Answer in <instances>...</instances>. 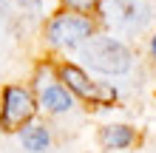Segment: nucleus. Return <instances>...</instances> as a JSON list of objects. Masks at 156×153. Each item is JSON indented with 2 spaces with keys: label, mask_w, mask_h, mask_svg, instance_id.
Segmentation results:
<instances>
[{
  "label": "nucleus",
  "mask_w": 156,
  "mask_h": 153,
  "mask_svg": "<svg viewBox=\"0 0 156 153\" xmlns=\"http://www.w3.org/2000/svg\"><path fill=\"white\" fill-rule=\"evenodd\" d=\"M82 57L102 74H125L131 68V51L111 37H91L82 46Z\"/></svg>",
  "instance_id": "obj_1"
},
{
  "label": "nucleus",
  "mask_w": 156,
  "mask_h": 153,
  "mask_svg": "<svg viewBox=\"0 0 156 153\" xmlns=\"http://www.w3.org/2000/svg\"><path fill=\"white\" fill-rule=\"evenodd\" d=\"M99 12L119 29H142L151 20V6L145 0H102Z\"/></svg>",
  "instance_id": "obj_2"
},
{
  "label": "nucleus",
  "mask_w": 156,
  "mask_h": 153,
  "mask_svg": "<svg viewBox=\"0 0 156 153\" xmlns=\"http://www.w3.org/2000/svg\"><path fill=\"white\" fill-rule=\"evenodd\" d=\"M91 34H94L91 20L88 17H80V14H57L48 23V40L54 43V46L74 48V46H80V43L91 40Z\"/></svg>",
  "instance_id": "obj_3"
},
{
  "label": "nucleus",
  "mask_w": 156,
  "mask_h": 153,
  "mask_svg": "<svg viewBox=\"0 0 156 153\" xmlns=\"http://www.w3.org/2000/svg\"><path fill=\"white\" fill-rule=\"evenodd\" d=\"M34 113V102H31V94L23 91V88H6L3 94V128L6 130H14L20 128L23 122H29Z\"/></svg>",
  "instance_id": "obj_4"
},
{
  "label": "nucleus",
  "mask_w": 156,
  "mask_h": 153,
  "mask_svg": "<svg viewBox=\"0 0 156 153\" xmlns=\"http://www.w3.org/2000/svg\"><path fill=\"white\" fill-rule=\"evenodd\" d=\"M60 77H62V82H68L71 91H77L80 96H85V99H97V102H111V99H116V91H114V88H99V85H94L74 65H66V68L60 71Z\"/></svg>",
  "instance_id": "obj_5"
},
{
  "label": "nucleus",
  "mask_w": 156,
  "mask_h": 153,
  "mask_svg": "<svg viewBox=\"0 0 156 153\" xmlns=\"http://www.w3.org/2000/svg\"><path fill=\"white\" fill-rule=\"evenodd\" d=\"M99 139L105 148H128L133 142V130L128 125H111V128H102Z\"/></svg>",
  "instance_id": "obj_6"
},
{
  "label": "nucleus",
  "mask_w": 156,
  "mask_h": 153,
  "mask_svg": "<svg viewBox=\"0 0 156 153\" xmlns=\"http://www.w3.org/2000/svg\"><path fill=\"white\" fill-rule=\"evenodd\" d=\"M20 139H23L26 150H34V153L48 148V130H45L43 125H29V128H23Z\"/></svg>",
  "instance_id": "obj_7"
},
{
  "label": "nucleus",
  "mask_w": 156,
  "mask_h": 153,
  "mask_svg": "<svg viewBox=\"0 0 156 153\" xmlns=\"http://www.w3.org/2000/svg\"><path fill=\"white\" fill-rule=\"evenodd\" d=\"M43 105L48 108V111H57L60 113V111H68L74 102H71L68 91H62V88L54 85V88H43Z\"/></svg>",
  "instance_id": "obj_8"
},
{
  "label": "nucleus",
  "mask_w": 156,
  "mask_h": 153,
  "mask_svg": "<svg viewBox=\"0 0 156 153\" xmlns=\"http://www.w3.org/2000/svg\"><path fill=\"white\" fill-rule=\"evenodd\" d=\"M71 9H80V12H88V9L97 6V0H66Z\"/></svg>",
  "instance_id": "obj_9"
},
{
  "label": "nucleus",
  "mask_w": 156,
  "mask_h": 153,
  "mask_svg": "<svg viewBox=\"0 0 156 153\" xmlns=\"http://www.w3.org/2000/svg\"><path fill=\"white\" fill-rule=\"evenodd\" d=\"M23 9H40V0H17Z\"/></svg>",
  "instance_id": "obj_10"
},
{
  "label": "nucleus",
  "mask_w": 156,
  "mask_h": 153,
  "mask_svg": "<svg viewBox=\"0 0 156 153\" xmlns=\"http://www.w3.org/2000/svg\"><path fill=\"white\" fill-rule=\"evenodd\" d=\"M151 48H153V57H156V37H153V43H151Z\"/></svg>",
  "instance_id": "obj_11"
},
{
  "label": "nucleus",
  "mask_w": 156,
  "mask_h": 153,
  "mask_svg": "<svg viewBox=\"0 0 156 153\" xmlns=\"http://www.w3.org/2000/svg\"><path fill=\"white\" fill-rule=\"evenodd\" d=\"M0 23H3V6H0Z\"/></svg>",
  "instance_id": "obj_12"
}]
</instances>
